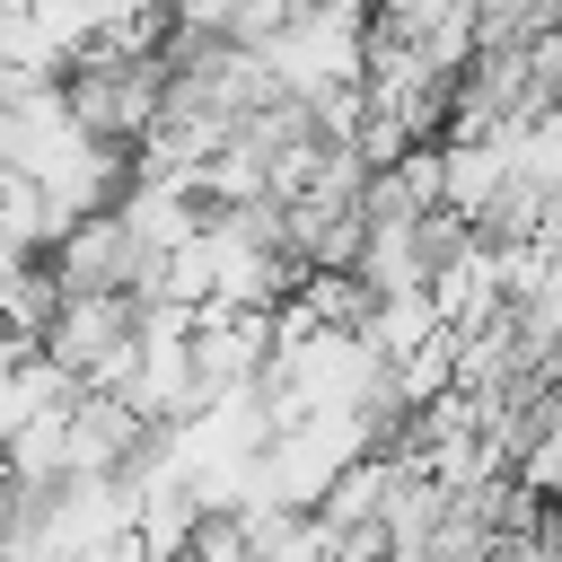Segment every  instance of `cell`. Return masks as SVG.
Here are the masks:
<instances>
[{
	"label": "cell",
	"instance_id": "2",
	"mask_svg": "<svg viewBox=\"0 0 562 562\" xmlns=\"http://www.w3.org/2000/svg\"><path fill=\"white\" fill-rule=\"evenodd\" d=\"M316 9H351V18H378L386 0H316Z\"/></svg>",
	"mask_w": 562,
	"mask_h": 562
},
{
	"label": "cell",
	"instance_id": "1",
	"mask_svg": "<svg viewBox=\"0 0 562 562\" xmlns=\"http://www.w3.org/2000/svg\"><path fill=\"white\" fill-rule=\"evenodd\" d=\"M263 70H272V88L299 97V105H316V97H334V88H360V79H369V18L307 0V9L290 18V35L263 53Z\"/></svg>",
	"mask_w": 562,
	"mask_h": 562
}]
</instances>
